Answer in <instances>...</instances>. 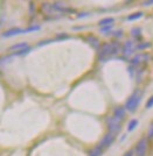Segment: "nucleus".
<instances>
[{
  "mask_svg": "<svg viewBox=\"0 0 153 156\" xmlns=\"http://www.w3.org/2000/svg\"><path fill=\"white\" fill-rule=\"evenodd\" d=\"M140 98L141 97H140L139 90H136V91L130 96V98L126 100L124 108L126 111H129V112H134V111L137 110V107H138V105H139V103H140Z\"/></svg>",
  "mask_w": 153,
  "mask_h": 156,
  "instance_id": "nucleus-1",
  "label": "nucleus"
},
{
  "mask_svg": "<svg viewBox=\"0 0 153 156\" xmlns=\"http://www.w3.org/2000/svg\"><path fill=\"white\" fill-rule=\"evenodd\" d=\"M147 144H148V140L146 137L140 139L139 141L136 144V148L133 150V153L136 156H146L147 154Z\"/></svg>",
  "mask_w": 153,
  "mask_h": 156,
  "instance_id": "nucleus-2",
  "label": "nucleus"
},
{
  "mask_svg": "<svg viewBox=\"0 0 153 156\" xmlns=\"http://www.w3.org/2000/svg\"><path fill=\"white\" fill-rule=\"evenodd\" d=\"M122 121H119L118 119H116V118L111 115V117H107V129L110 133H113V134H116L117 135V133L120 130V127H122V125H120Z\"/></svg>",
  "mask_w": 153,
  "mask_h": 156,
  "instance_id": "nucleus-3",
  "label": "nucleus"
},
{
  "mask_svg": "<svg viewBox=\"0 0 153 156\" xmlns=\"http://www.w3.org/2000/svg\"><path fill=\"white\" fill-rule=\"evenodd\" d=\"M98 51V58L100 61H107V58L111 56V44L110 43H103V44H100V49L97 50Z\"/></svg>",
  "mask_w": 153,
  "mask_h": 156,
  "instance_id": "nucleus-4",
  "label": "nucleus"
},
{
  "mask_svg": "<svg viewBox=\"0 0 153 156\" xmlns=\"http://www.w3.org/2000/svg\"><path fill=\"white\" fill-rule=\"evenodd\" d=\"M134 50H136V46H134V42H133L132 40L125 41V43L122 47V52H123V55H124V58L130 57Z\"/></svg>",
  "mask_w": 153,
  "mask_h": 156,
  "instance_id": "nucleus-5",
  "label": "nucleus"
},
{
  "mask_svg": "<svg viewBox=\"0 0 153 156\" xmlns=\"http://www.w3.org/2000/svg\"><path fill=\"white\" fill-rule=\"evenodd\" d=\"M115 139H116V134L107 132V134L103 136V139L100 140V146L103 148V149H104V148H107V147H110V146L115 142Z\"/></svg>",
  "mask_w": 153,
  "mask_h": 156,
  "instance_id": "nucleus-6",
  "label": "nucleus"
},
{
  "mask_svg": "<svg viewBox=\"0 0 153 156\" xmlns=\"http://www.w3.org/2000/svg\"><path fill=\"white\" fill-rule=\"evenodd\" d=\"M150 58V55L146 52H141V54H137L132 57V59L130 61V63L132 65H139L141 63H145Z\"/></svg>",
  "mask_w": 153,
  "mask_h": 156,
  "instance_id": "nucleus-7",
  "label": "nucleus"
},
{
  "mask_svg": "<svg viewBox=\"0 0 153 156\" xmlns=\"http://www.w3.org/2000/svg\"><path fill=\"white\" fill-rule=\"evenodd\" d=\"M126 115V110L124 108V106H117V107H115V110H113V117L116 118V119H118L119 121H122Z\"/></svg>",
  "mask_w": 153,
  "mask_h": 156,
  "instance_id": "nucleus-8",
  "label": "nucleus"
},
{
  "mask_svg": "<svg viewBox=\"0 0 153 156\" xmlns=\"http://www.w3.org/2000/svg\"><path fill=\"white\" fill-rule=\"evenodd\" d=\"M20 34H24V29H21V28H12V29H8V30L2 33L1 36L2 37H12V36L20 35Z\"/></svg>",
  "mask_w": 153,
  "mask_h": 156,
  "instance_id": "nucleus-9",
  "label": "nucleus"
},
{
  "mask_svg": "<svg viewBox=\"0 0 153 156\" xmlns=\"http://www.w3.org/2000/svg\"><path fill=\"white\" fill-rule=\"evenodd\" d=\"M87 42L90 44V46L93 47V49H96V50H98L100 47V40L97 39L95 35H88L87 36Z\"/></svg>",
  "mask_w": 153,
  "mask_h": 156,
  "instance_id": "nucleus-10",
  "label": "nucleus"
},
{
  "mask_svg": "<svg viewBox=\"0 0 153 156\" xmlns=\"http://www.w3.org/2000/svg\"><path fill=\"white\" fill-rule=\"evenodd\" d=\"M110 44H111V56L118 55L122 51V46H120L119 41H112L110 42Z\"/></svg>",
  "mask_w": 153,
  "mask_h": 156,
  "instance_id": "nucleus-11",
  "label": "nucleus"
},
{
  "mask_svg": "<svg viewBox=\"0 0 153 156\" xmlns=\"http://www.w3.org/2000/svg\"><path fill=\"white\" fill-rule=\"evenodd\" d=\"M28 47V43L27 42H20V43H15V44H13V46H11L9 48H8V50L9 51H20V50H22V49H25V48H27Z\"/></svg>",
  "mask_w": 153,
  "mask_h": 156,
  "instance_id": "nucleus-12",
  "label": "nucleus"
},
{
  "mask_svg": "<svg viewBox=\"0 0 153 156\" xmlns=\"http://www.w3.org/2000/svg\"><path fill=\"white\" fill-rule=\"evenodd\" d=\"M41 8H42V11L45 12L46 14H55V9L53 8V5L52 4H49V2H43L42 5H41Z\"/></svg>",
  "mask_w": 153,
  "mask_h": 156,
  "instance_id": "nucleus-13",
  "label": "nucleus"
},
{
  "mask_svg": "<svg viewBox=\"0 0 153 156\" xmlns=\"http://www.w3.org/2000/svg\"><path fill=\"white\" fill-rule=\"evenodd\" d=\"M102 154H103V148L100 147V144L93 147V149L89 151V156H100Z\"/></svg>",
  "mask_w": 153,
  "mask_h": 156,
  "instance_id": "nucleus-14",
  "label": "nucleus"
},
{
  "mask_svg": "<svg viewBox=\"0 0 153 156\" xmlns=\"http://www.w3.org/2000/svg\"><path fill=\"white\" fill-rule=\"evenodd\" d=\"M113 22H115V19L111 18V16H109V18H104V19H102L98 22V25L100 27H104V26H110V25H112Z\"/></svg>",
  "mask_w": 153,
  "mask_h": 156,
  "instance_id": "nucleus-15",
  "label": "nucleus"
},
{
  "mask_svg": "<svg viewBox=\"0 0 153 156\" xmlns=\"http://www.w3.org/2000/svg\"><path fill=\"white\" fill-rule=\"evenodd\" d=\"M143 15H144L143 12H136V13H132V14H130V15H127L126 20L127 21H134V20H138V19H140V18H143Z\"/></svg>",
  "mask_w": 153,
  "mask_h": 156,
  "instance_id": "nucleus-16",
  "label": "nucleus"
},
{
  "mask_svg": "<svg viewBox=\"0 0 153 156\" xmlns=\"http://www.w3.org/2000/svg\"><path fill=\"white\" fill-rule=\"evenodd\" d=\"M138 120L137 119H132V120H130V122L127 125V132H132L137 126H138Z\"/></svg>",
  "mask_w": 153,
  "mask_h": 156,
  "instance_id": "nucleus-17",
  "label": "nucleus"
},
{
  "mask_svg": "<svg viewBox=\"0 0 153 156\" xmlns=\"http://www.w3.org/2000/svg\"><path fill=\"white\" fill-rule=\"evenodd\" d=\"M140 34H141V29H140L139 27H133L132 29H131V35L134 39H139Z\"/></svg>",
  "mask_w": 153,
  "mask_h": 156,
  "instance_id": "nucleus-18",
  "label": "nucleus"
},
{
  "mask_svg": "<svg viewBox=\"0 0 153 156\" xmlns=\"http://www.w3.org/2000/svg\"><path fill=\"white\" fill-rule=\"evenodd\" d=\"M150 47H151V43H148V42H139L136 46V50H144V49L150 48Z\"/></svg>",
  "mask_w": 153,
  "mask_h": 156,
  "instance_id": "nucleus-19",
  "label": "nucleus"
},
{
  "mask_svg": "<svg viewBox=\"0 0 153 156\" xmlns=\"http://www.w3.org/2000/svg\"><path fill=\"white\" fill-rule=\"evenodd\" d=\"M41 29V26L39 25H34V26H31L26 28V29H24V34H27V33H31V32H36V30H40Z\"/></svg>",
  "mask_w": 153,
  "mask_h": 156,
  "instance_id": "nucleus-20",
  "label": "nucleus"
},
{
  "mask_svg": "<svg viewBox=\"0 0 153 156\" xmlns=\"http://www.w3.org/2000/svg\"><path fill=\"white\" fill-rule=\"evenodd\" d=\"M107 32H112V25H110V26H104L100 28V33L107 34Z\"/></svg>",
  "mask_w": 153,
  "mask_h": 156,
  "instance_id": "nucleus-21",
  "label": "nucleus"
},
{
  "mask_svg": "<svg viewBox=\"0 0 153 156\" xmlns=\"http://www.w3.org/2000/svg\"><path fill=\"white\" fill-rule=\"evenodd\" d=\"M109 35H112V36H115V37H122L123 36V30H116V32H110L107 33Z\"/></svg>",
  "mask_w": 153,
  "mask_h": 156,
  "instance_id": "nucleus-22",
  "label": "nucleus"
},
{
  "mask_svg": "<svg viewBox=\"0 0 153 156\" xmlns=\"http://www.w3.org/2000/svg\"><path fill=\"white\" fill-rule=\"evenodd\" d=\"M146 139H153V122L150 125V128L147 130V137Z\"/></svg>",
  "mask_w": 153,
  "mask_h": 156,
  "instance_id": "nucleus-23",
  "label": "nucleus"
},
{
  "mask_svg": "<svg viewBox=\"0 0 153 156\" xmlns=\"http://www.w3.org/2000/svg\"><path fill=\"white\" fill-rule=\"evenodd\" d=\"M145 107H146L147 110H148V108H152L153 107V96L148 98V100L146 101V106H145Z\"/></svg>",
  "mask_w": 153,
  "mask_h": 156,
  "instance_id": "nucleus-24",
  "label": "nucleus"
},
{
  "mask_svg": "<svg viewBox=\"0 0 153 156\" xmlns=\"http://www.w3.org/2000/svg\"><path fill=\"white\" fill-rule=\"evenodd\" d=\"M70 36L69 35H67V34H59L57 36H56V39L57 40H63V39H69Z\"/></svg>",
  "mask_w": 153,
  "mask_h": 156,
  "instance_id": "nucleus-25",
  "label": "nucleus"
},
{
  "mask_svg": "<svg viewBox=\"0 0 153 156\" xmlns=\"http://www.w3.org/2000/svg\"><path fill=\"white\" fill-rule=\"evenodd\" d=\"M90 13H88V12H83V13H78L77 14V18L81 19V18H86V16H89Z\"/></svg>",
  "mask_w": 153,
  "mask_h": 156,
  "instance_id": "nucleus-26",
  "label": "nucleus"
},
{
  "mask_svg": "<svg viewBox=\"0 0 153 156\" xmlns=\"http://www.w3.org/2000/svg\"><path fill=\"white\" fill-rule=\"evenodd\" d=\"M151 5H153V0H148V1L143 2V6H151Z\"/></svg>",
  "mask_w": 153,
  "mask_h": 156,
  "instance_id": "nucleus-27",
  "label": "nucleus"
},
{
  "mask_svg": "<svg viewBox=\"0 0 153 156\" xmlns=\"http://www.w3.org/2000/svg\"><path fill=\"white\" fill-rule=\"evenodd\" d=\"M133 154H134V153H133V150H127L126 153H125L123 156H133Z\"/></svg>",
  "mask_w": 153,
  "mask_h": 156,
  "instance_id": "nucleus-28",
  "label": "nucleus"
}]
</instances>
